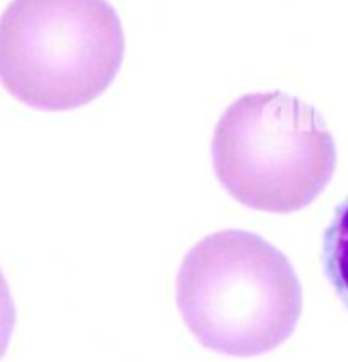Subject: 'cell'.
Masks as SVG:
<instances>
[{
	"mask_svg": "<svg viewBox=\"0 0 348 362\" xmlns=\"http://www.w3.org/2000/svg\"><path fill=\"white\" fill-rule=\"evenodd\" d=\"M17 324V310H15V301L11 296V287L4 279V273L0 269V358L6 354L13 332Z\"/></svg>",
	"mask_w": 348,
	"mask_h": 362,
	"instance_id": "cell-5",
	"label": "cell"
},
{
	"mask_svg": "<svg viewBox=\"0 0 348 362\" xmlns=\"http://www.w3.org/2000/svg\"><path fill=\"white\" fill-rule=\"evenodd\" d=\"M212 163L222 187L243 206L291 214L330 183L336 145L314 106L283 92H257L220 116Z\"/></svg>",
	"mask_w": 348,
	"mask_h": 362,
	"instance_id": "cell-3",
	"label": "cell"
},
{
	"mask_svg": "<svg viewBox=\"0 0 348 362\" xmlns=\"http://www.w3.org/2000/svg\"><path fill=\"white\" fill-rule=\"evenodd\" d=\"M175 299L199 344L240 358L282 346L301 315V285L289 259L247 230L202 238L180 267Z\"/></svg>",
	"mask_w": 348,
	"mask_h": 362,
	"instance_id": "cell-1",
	"label": "cell"
},
{
	"mask_svg": "<svg viewBox=\"0 0 348 362\" xmlns=\"http://www.w3.org/2000/svg\"><path fill=\"white\" fill-rule=\"evenodd\" d=\"M122 59L124 31L108 0H13L0 17V83L37 110L90 104Z\"/></svg>",
	"mask_w": 348,
	"mask_h": 362,
	"instance_id": "cell-2",
	"label": "cell"
},
{
	"mask_svg": "<svg viewBox=\"0 0 348 362\" xmlns=\"http://www.w3.org/2000/svg\"><path fill=\"white\" fill-rule=\"evenodd\" d=\"M322 263L332 287L348 308V198L338 206L324 234Z\"/></svg>",
	"mask_w": 348,
	"mask_h": 362,
	"instance_id": "cell-4",
	"label": "cell"
}]
</instances>
